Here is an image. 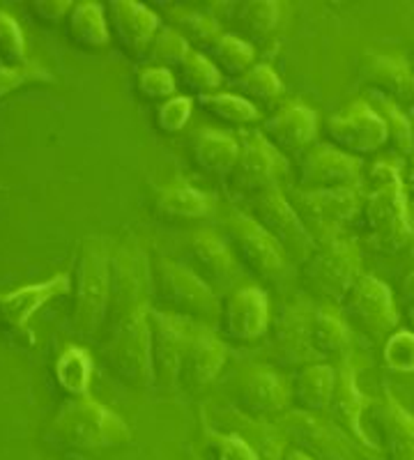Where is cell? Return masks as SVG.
I'll list each match as a JSON object with an SVG mask.
<instances>
[{"mask_svg":"<svg viewBox=\"0 0 414 460\" xmlns=\"http://www.w3.org/2000/svg\"><path fill=\"white\" fill-rule=\"evenodd\" d=\"M410 74H412V79H414V60H412V65H410Z\"/></svg>","mask_w":414,"mask_h":460,"instance_id":"cell-53","label":"cell"},{"mask_svg":"<svg viewBox=\"0 0 414 460\" xmlns=\"http://www.w3.org/2000/svg\"><path fill=\"white\" fill-rule=\"evenodd\" d=\"M225 12L228 26L233 28V35L242 37L251 44V40H265L277 31L281 22V5L277 0H242L228 5Z\"/></svg>","mask_w":414,"mask_h":460,"instance_id":"cell-31","label":"cell"},{"mask_svg":"<svg viewBox=\"0 0 414 460\" xmlns=\"http://www.w3.org/2000/svg\"><path fill=\"white\" fill-rule=\"evenodd\" d=\"M410 122H412V134H414V113L410 115Z\"/></svg>","mask_w":414,"mask_h":460,"instance_id":"cell-54","label":"cell"},{"mask_svg":"<svg viewBox=\"0 0 414 460\" xmlns=\"http://www.w3.org/2000/svg\"><path fill=\"white\" fill-rule=\"evenodd\" d=\"M225 240L247 272L262 281H278L288 270L290 261L268 230L260 228L247 212L233 215L225 221Z\"/></svg>","mask_w":414,"mask_h":460,"instance_id":"cell-9","label":"cell"},{"mask_svg":"<svg viewBox=\"0 0 414 460\" xmlns=\"http://www.w3.org/2000/svg\"><path fill=\"white\" fill-rule=\"evenodd\" d=\"M106 22L110 37L131 60H145L154 37L162 31L159 16L134 0H110L106 5Z\"/></svg>","mask_w":414,"mask_h":460,"instance_id":"cell-18","label":"cell"},{"mask_svg":"<svg viewBox=\"0 0 414 460\" xmlns=\"http://www.w3.org/2000/svg\"><path fill=\"white\" fill-rule=\"evenodd\" d=\"M175 79L189 94L205 97V94L216 93V88L221 85V72L205 53L191 51L175 69Z\"/></svg>","mask_w":414,"mask_h":460,"instance_id":"cell-36","label":"cell"},{"mask_svg":"<svg viewBox=\"0 0 414 460\" xmlns=\"http://www.w3.org/2000/svg\"><path fill=\"white\" fill-rule=\"evenodd\" d=\"M198 106L207 115L216 118V120L225 122V125L233 127H247L256 125L260 120V111L256 109V104L247 102L240 94L231 93H215L198 97Z\"/></svg>","mask_w":414,"mask_h":460,"instance_id":"cell-35","label":"cell"},{"mask_svg":"<svg viewBox=\"0 0 414 460\" xmlns=\"http://www.w3.org/2000/svg\"><path fill=\"white\" fill-rule=\"evenodd\" d=\"M373 109L378 111L380 118L387 125L389 143L393 146V150L401 152L403 157H414V134H412V122H410L408 115L401 111V106L392 100H384L380 94H375V102H373Z\"/></svg>","mask_w":414,"mask_h":460,"instance_id":"cell-38","label":"cell"},{"mask_svg":"<svg viewBox=\"0 0 414 460\" xmlns=\"http://www.w3.org/2000/svg\"><path fill=\"white\" fill-rule=\"evenodd\" d=\"M65 32H67L69 42L81 51H101L110 42L106 10L92 0L74 3L67 22H65Z\"/></svg>","mask_w":414,"mask_h":460,"instance_id":"cell-29","label":"cell"},{"mask_svg":"<svg viewBox=\"0 0 414 460\" xmlns=\"http://www.w3.org/2000/svg\"><path fill=\"white\" fill-rule=\"evenodd\" d=\"M362 76L375 94L392 102L414 104V79L410 67L392 56H368L362 67Z\"/></svg>","mask_w":414,"mask_h":460,"instance_id":"cell-28","label":"cell"},{"mask_svg":"<svg viewBox=\"0 0 414 460\" xmlns=\"http://www.w3.org/2000/svg\"><path fill=\"white\" fill-rule=\"evenodd\" d=\"M284 157H302L318 141V113L302 102L278 106L258 129Z\"/></svg>","mask_w":414,"mask_h":460,"instance_id":"cell-17","label":"cell"},{"mask_svg":"<svg viewBox=\"0 0 414 460\" xmlns=\"http://www.w3.org/2000/svg\"><path fill=\"white\" fill-rule=\"evenodd\" d=\"M191 113H194V100L189 94H175L173 100L163 102V104L157 106L154 111V125L162 134H180V131L187 127Z\"/></svg>","mask_w":414,"mask_h":460,"instance_id":"cell-43","label":"cell"},{"mask_svg":"<svg viewBox=\"0 0 414 460\" xmlns=\"http://www.w3.org/2000/svg\"><path fill=\"white\" fill-rule=\"evenodd\" d=\"M362 277V253L355 242L343 235L315 244L313 253L299 265L302 286L331 306H341Z\"/></svg>","mask_w":414,"mask_h":460,"instance_id":"cell-4","label":"cell"},{"mask_svg":"<svg viewBox=\"0 0 414 460\" xmlns=\"http://www.w3.org/2000/svg\"><path fill=\"white\" fill-rule=\"evenodd\" d=\"M205 56L210 58L215 67L219 69L221 76H231L233 81L242 79L249 69L256 65V49L249 44L247 40L233 35V32H224L212 47L205 49Z\"/></svg>","mask_w":414,"mask_h":460,"instance_id":"cell-33","label":"cell"},{"mask_svg":"<svg viewBox=\"0 0 414 460\" xmlns=\"http://www.w3.org/2000/svg\"><path fill=\"white\" fill-rule=\"evenodd\" d=\"M26 63V40L22 28L7 12L0 10V65L22 67Z\"/></svg>","mask_w":414,"mask_h":460,"instance_id":"cell-42","label":"cell"},{"mask_svg":"<svg viewBox=\"0 0 414 460\" xmlns=\"http://www.w3.org/2000/svg\"><path fill=\"white\" fill-rule=\"evenodd\" d=\"M325 137L336 150L362 159L375 155L389 143L387 125L368 102L357 100L325 122Z\"/></svg>","mask_w":414,"mask_h":460,"instance_id":"cell-12","label":"cell"},{"mask_svg":"<svg viewBox=\"0 0 414 460\" xmlns=\"http://www.w3.org/2000/svg\"><path fill=\"white\" fill-rule=\"evenodd\" d=\"M240 157L235 168L225 178V187L237 199L251 200L253 196L278 187V180L286 172V157L274 150L260 131H242Z\"/></svg>","mask_w":414,"mask_h":460,"instance_id":"cell-10","label":"cell"},{"mask_svg":"<svg viewBox=\"0 0 414 460\" xmlns=\"http://www.w3.org/2000/svg\"><path fill=\"white\" fill-rule=\"evenodd\" d=\"M53 376L58 387L67 394L69 398L90 396V377H92V359L84 348L69 345L58 355L53 364Z\"/></svg>","mask_w":414,"mask_h":460,"instance_id":"cell-34","label":"cell"},{"mask_svg":"<svg viewBox=\"0 0 414 460\" xmlns=\"http://www.w3.org/2000/svg\"><path fill=\"white\" fill-rule=\"evenodd\" d=\"M194 51L191 44L175 31L173 26H162V31L154 37L153 47H150V53H147L145 63L153 65V67H163V69H175L182 65V60L189 53Z\"/></svg>","mask_w":414,"mask_h":460,"instance_id":"cell-40","label":"cell"},{"mask_svg":"<svg viewBox=\"0 0 414 460\" xmlns=\"http://www.w3.org/2000/svg\"><path fill=\"white\" fill-rule=\"evenodd\" d=\"M198 324L182 315L150 309V336H153L154 387L173 389L180 385L184 357Z\"/></svg>","mask_w":414,"mask_h":460,"instance_id":"cell-13","label":"cell"},{"mask_svg":"<svg viewBox=\"0 0 414 460\" xmlns=\"http://www.w3.org/2000/svg\"><path fill=\"white\" fill-rule=\"evenodd\" d=\"M191 157L196 166L207 175L228 178L240 157V141L224 131L200 129L191 141Z\"/></svg>","mask_w":414,"mask_h":460,"instance_id":"cell-30","label":"cell"},{"mask_svg":"<svg viewBox=\"0 0 414 460\" xmlns=\"http://www.w3.org/2000/svg\"><path fill=\"white\" fill-rule=\"evenodd\" d=\"M383 361L396 373H414V332H393L383 343Z\"/></svg>","mask_w":414,"mask_h":460,"instance_id":"cell-44","label":"cell"},{"mask_svg":"<svg viewBox=\"0 0 414 460\" xmlns=\"http://www.w3.org/2000/svg\"><path fill=\"white\" fill-rule=\"evenodd\" d=\"M408 253H410V258L414 261V233H412V240H410V244H408Z\"/></svg>","mask_w":414,"mask_h":460,"instance_id":"cell-51","label":"cell"},{"mask_svg":"<svg viewBox=\"0 0 414 460\" xmlns=\"http://www.w3.org/2000/svg\"><path fill=\"white\" fill-rule=\"evenodd\" d=\"M278 426L295 442V449L304 451L313 460H355L348 435L341 429L320 421L315 414L286 412Z\"/></svg>","mask_w":414,"mask_h":460,"instance_id":"cell-19","label":"cell"},{"mask_svg":"<svg viewBox=\"0 0 414 460\" xmlns=\"http://www.w3.org/2000/svg\"><path fill=\"white\" fill-rule=\"evenodd\" d=\"M72 7V0H35V3H31L32 16L40 19L42 23H47V26H56L63 19L67 22Z\"/></svg>","mask_w":414,"mask_h":460,"instance_id":"cell-47","label":"cell"},{"mask_svg":"<svg viewBox=\"0 0 414 460\" xmlns=\"http://www.w3.org/2000/svg\"><path fill=\"white\" fill-rule=\"evenodd\" d=\"M173 28L191 44L194 51L200 53L207 47H212L224 35L221 23L212 19V16L203 14V12H175Z\"/></svg>","mask_w":414,"mask_h":460,"instance_id":"cell-39","label":"cell"},{"mask_svg":"<svg viewBox=\"0 0 414 460\" xmlns=\"http://www.w3.org/2000/svg\"><path fill=\"white\" fill-rule=\"evenodd\" d=\"M299 189L322 191V189H359L364 180L362 159L336 150L334 146H313L299 157Z\"/></svg>","mask_w":414,"mask_h":460,"instance_id":"cell-16","label":"cell"},{"mask_svg":"<svg viewBox=\"0 0 414 460\" xmlns=\"http://www.w3.org/2000/svg\"><path fill=\"white\" fill-rule=\"evenodd\" d=\"M290 402V382L265 367L244 373L233 389L235 410L253 421L281 419L288 412Z\"/></svg>","mask_w":414,"mask_h":460,"instance_id":"cell-15","label":"cell"},{"mask_svg":"<svg viewBox=\"0 0 414 460\" xmlns=\"http://www.w3.org/2000/svg\"><path fill=\"white\" fill-rule=\"evenodd\" d=\"M371 398L357 385V373L350 361H341L336 367V389L330 405L331 419L343 433H348L352 439H357L359 445L368 447V449H373V442L368 439L366 430H364L362 419L371 408Z\"/></svg>","mask_w":414,"mask_h":460,"instance_id":"cell-24","label":"cell"},{"mask_svg":"<svg viewBox=\"0 0 414 460\" xmlns=\"http://www.w3.org/2000/svg\"><path fill=\"white\" fill-rule=\"evenodd\" d=\"M401 297L408 304V309L414 311V270L410 274H405L403 283H401Z\"/></svg>","mask_w":414,"mask_h":460,"instance_id":"cell-48","label":"cell"},{"mask_svg":"<svg viewBox=\"0 0 414 460\" xmlns=\"http://www.w3.org/2000/svg\"><path fill=\"white\" fill-rule=\"evenodd\" d=\"M225 359H228V350H225L224 341L212 332V327L198 324L187 357H184L180 385L189 392H203L224 371Z\"/></svg>","mask_w":414,"mask_h":460,"instance_id":"cell-22","label":"cell"},{"mask_svg":"<svg viewBox=\"0 0 414 460\" xmlns=\"http://www.w3.org/2000/svg\"><path fill=\"white\" fill-rule=\"evenodd\" d=\"M53 449L74 456H100L131 439V429L95 398H69L44 435Z\"/></svg>","mask_w":414,"mask_h":460,"instance_id":"cell-2","label":"cell"},{"mask_svg":"<svg viewBox=\"0 0 414 460\" xmlns=\"http://www.w3.org/2000/svg\"><path fill=\"white\" fill-rule=\"evenodd\" d=\"M72 327L84 339H95L110 314L113 267L100 242H88L81 249L74 272Z\"/></svg>","mask_w":414,"mask_h":460,"instance_id":"cell-3","label":"cell"},{"mask_svg":"<svg viewBox=\"0 0 414 460\" xmlns=\"http://www.w3.org/2000/svg\"><path fill=\"white\" fill-rule=\"evenodd\" d=\"M247 215L281 244L290 262L302 265L313 253V237L309 235V230L304 228L302 219L290 205L281 184L247 200Z\"/></svg>","mask_w":414,"mask_h":460,"instance_id":"cell-8","label":"cell"},{"mask_svg":"<svg viewBox=\"0 0 414 460\" xmlns=\"http://www.w3.org/2000/svg\"><path fill=\"white\" fill-rule=\"evenodd\" d=\"M286 196L315 244L341 237L343 228L362 215L364 205V194H359V189H293Z\"/></svg>","mask_w":414,"mask_h":460,"instance_id":"cell-7","label":"cell"},{"mask_svg":"<svg viewBox=\"0 0 414 460\" xmlns=\"http://www.w3.org/2000/svg\"><path fill=\"white\" fill-rule=\"evenodd\" d=\"M368 417L378 430L380 445L389 460H414V417L396 402V398L384 396L373 401Z\"/></svg>","mask_w":414,"mask_h":460,"instance_id":"cell-25","label":"cell"},{"mask_svg":"<svg viewBox=\"0 0 414 460\" xmlns=\"http://www.w3.org/2000/svg\"><path fill=\"white\" fill-rule=\"evenodd\" d=\"M341 309L350 330H357L371 341H387L399 327V311L393 304L392 290L387 283L371 274H364L355 283L343 299Z\"/></svg>","mask_w":414,"mask_h":460,"instance_id":"cell-11","label":"cell"},{"mask_svg":"<svg viewBox=\"0 0 414 460\" xmlns=\"http://www.w3.org/2000/svg\"><path fill=\"white\" fill-rule=\"evenodd\" d=\"M311 345L322 359H336L339 364L348 359L352 348V330L331 304H320L311 318Z\"/></svg>","mask_w":414,"mask_h":460,"instance_id":"cell-27","label":"cell"},{"mask_svg":"<svg viewBox=\"0 0 414 460\" xmlns=\"http://www.w3.org/2000/svg\"><path fill=\"white\" fill-rule=\"evenodd\" d=\"M237 94L247 102L258 104H274L284 94V81L272 69V65L258 63L249 69L242 79L235 81Z\"/></svg>","mask_w":414,"mask_h":460,"instance_id":"cell-37","label":"cell"},{"mask_svg":"<svg viewBox=\"0 0 414 460\" xmlns=\"http://www.w3.org/2000/svg\"><path fill=\"white\" fill-rule=\"evenodd\" d=\"M219 324L224 336L235 345H253L269 334V299L258 286L231 290L221 302Z\"/></svg>","mask_w":414,"mask_h":460,"instance_id":"cell-14","label":"cell"},{"mask_svg":"<svg viewBox=\"0 0 414 460\" xmlns=\"http://www.w3.org/2000/svg\"><path fill=\"white\" fill-rule=\"evenodd\" d=\"M210 449L215 460H260L256 451L237 435H210Z\"/></svg>","mask_w":414,"mask_h":460,"instance_id":"cell-46","label":"cell"},{"mask_svg":"<svg viewBox=\"0 0 414 460\" xmlns=\"http://www.w3.org/2000/svg\"><path fill=\"white\" fill-rule=\"evenodd\" d=\"M113 297L118 304L116 320L110 323L101 355L110 373L134 389L154 387L153 336H150V304L143 293L141 279L129 262L118 261L113 267Z\"/></svg>","mask_w":414,"mask_h":460,"instance_id":"cell-1","label":"cell"},{"mask_svg":"<svg viewBox=\"0 0 414 460\" xmlns=\"http://www.w3.org/2000/svg\"><path fill=\"white\" fill-rule=\"evenodd\" d=\"M189 253L191 261H194V272L216 295L231 293L240 262H237L235 253L231 252L228 242L221 240L215 230H196L189 240Z\"/></svg>","mask_w":414,"mask_h":460,"instance_id":"cell-21","label":"cell"},{"mask_svg":"<svg viewBox=\"0 0 414 460\" xmlns=\"http://www.w3.org/2000/svg\"><path fill=\"white\" fill-rule=\"evenodd\" d=\"M215 208V199L207 196L205 191L187 184H171L163 187L154 199V209L159 217L166 219H182V221H194L205 219Z\"/></svg>","mask_w":414,"mask_h":460,"instance_id":"cell-32","label":"cell"},{"mask_svg":"<svg viewBox=\"0 0 414 460\" xmlns=\"http://www.w3.org/2000/svg\"><path fill=\"white\" fill-rule=\"evenodd\" d=\"M137 93L138 97H143L145 102H153V104H163V102L173 100L178 94V79H175V72L163 67H141L137 74Z\"/></svg>","mask_w":414,"mask_h":460,"instance_id":"cell-41","label":"cell"},{"mask_svg":"<svg viewBox=\"0 0 414 460\" xmlns=\"http://www.w3.org/2000/svg\"><path fill=\"white\" fill-rule=\"evenodd\" d=\"M359 217L375 252L396 256L408 249L414 224L408 209L403 180L389 184H368Z\"/></svg>","mask_w":414,"mask_h":460,"instance_id":"cell-6","label":"cell"},{"mask_svg":"<svg viewBox=\"0 0 414 460\" xmlns=\"http://www.w3.org/2000/svg\"><path fill=\"white\" fill-rule=\"evenodd\" d=\"M281 460H313V458H309V456H306L304 451L290 449V451H286L284 456H281Z\"/></svg>","mask_w":414,"mask_h":460,"instance_id":"cell-50","label":"cell"},{"mask_svg":"<svg viewBox=\"0 0 414 460\" xmlns=\"http://www.w3.org/2000/svg\"><path fill=\"white\" fill-rule=\"evenodd\" d=\"M51 81V74L35 63H26L22 67H5L0 65V100L7 97L14 90L23 88L28 84H44Z\"/></svg>","mask_w":414,"mask_h":460,"instance_id":"cell-45","label":"cell"},{"mask_svg":"<svg viewBox=\"0 0 414 460\" xmlns=\"http://www.w3.org/2000/svg\"><path fill=\"white\" fill-rule=\"evenodd\" d=\"M410 324H412V332H414V311H410Z\"/></svg>","mask_w":414,"mask_h":460,"instance_id":"cell-52","label":"cell"},{"mask_svg":"<svg viewBox=\"0 0 414 460\" xmlns=\"http://www.w3.org/2000/svg\"><path fill=\"white\" fill-rule=\"evenodd\" d=\"M336 389V367L331 364H309L297 368L290 377V401L297 412L306 414H325L330 412L331 398Z\"/></svg>","mask_w":414,"mask_h":460,"instance_id":"cell-26","label":"cell"},{"mask_svg":"<svg viewBox=\"0 0 414 460\" xmlns=\"http://www.w3.org/2000/svg\"><path fill=\"white\" fill-rule=\"evenodd\" d=\"M403 187H405V191H408V194L414 196V157H410L408 166H405Z\"/></svg>","mask_w":414,"mask_h":460,"instance_id":"cell-49","label":"cell"},{"mask_svg":"<svg viewBox=\"0 0 414 460\" xmlns=\"http://www.w3.org/2000/svg\"><path fill=\"white\" fill-rule=\"evenodd\" d=\"M150 283L154 288L157 302L166 306L162 311L182 315L205 327L219 320V295L189 267H182L166 258H154L150 262Z\"/></svg>","mask_w":414,"mask_h":460,"instance_id":"cell-5","label":"cell"},{"mask_svg":"<svg viewBox=\"0 0 414 460\" xmlns=\"http://www.w3.org/2000/svg\"><path fill=\"white\" fill-rule=\"evenodd\" d=\"M311 318L313 309L304 304H293L286 306L269 324V343H272V355L278 364L284 367L304 368L315 364L318 355L311 345Z\"/></svg>","mask_w":414,"mask_h":460,"instance_id":"cell-20","label":"cell"},{"mask_svg":"<svg viewBox=\"0 0 414 460\" xmlns=\"http://www.w3.org/2000/svg\"><path fill=\"white\" fill-rule=\"evenodd\" d=\"M72 290V279L67 274H56L53 279L35 286H23L14 293L0 295V327L7 332H26L32 314L42 309L51 299H58Z\"/></svg>","mask_w":414,"mask_h":460,"instance_id":"cell-23","label":"cell"}]
</instances>
